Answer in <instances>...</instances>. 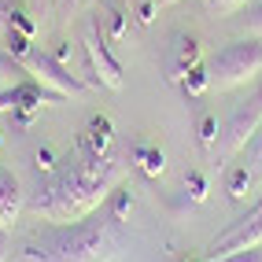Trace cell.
Segmentation results:
<instances>
[{
	"label": "cell",
	"instance_id": "obj_1",
	"mask_svg": "<svg viewBox=\"0 0 262 262\" xmlns=\"http://www.w3.org/2000/svg\"><path fill=\"white\" fill-rule=\"evenodd\" d=\"M129 163H133L129 155H115V151L89 155L78 148L74 159H63V166H56L52 178L37 185V192L26 200V211L52 225L81 222L107 203V196L126 178Z\"/></svg>",
	"mask_w": 262,
	"mask_h": 262
},
{
	"label": "cell",
	"instance_id": "obj_2",
	"mask_svg": "<svg viewBox=\"0 0 262 262\" xmlns=\"http://www.w3.org/2000/svg\"><path fill=\"white\" fill-rule=\"evenodd\" d=\"M129 248L122 222L103 211V218H81L71 225H45L30 233L19 248V262H115Z\"/></svg>",
	"mask_w": 262,
	"mask_h": 262
},
{
	"label": "cell",
	"instance_id": "obj_3",
	"mask_svg": "<svg viewBox=\"0 0 262 262\" xmlns=\"http://www.w3.org/2000/svg\"><path fill=\"white\" fill-rule=\"evenodd\" d=\"M207 74H211V89L229 93L236 85H248L251 78L262 74V41L258 37H244L218 48L207 59Z\"/></svg>",
	"mask_w": 262,
	"mask_h": 262
},
{
	"label": "cell",
	"instance_id": "obj_4",
	"mask_svg": "<svg viewBox=\"0 0 262 262\" xmlns=\"http://www.w3.org/2000/svg\"><path fill=\"white\" fill-rule=\"evenodd\" d=\"M258 126H262V96L255 93L251 100H244L240 107L225 118L222 137H218V144H214V163L225 166L236 151H244V148H248V141L258 133Z\"/></svg>",
	"mask_w": 262,
	"mask_h": 262
},
{
	"label": "cell",
	"instance_id": "obj_5",
	"mask_svg": "<svg viewBox=\"0 0 262 262\" xmlns=\"http://www.w3.org/2000/svg\"><path fill=\"white\" fill-rule=\"evenodd\" d=\"M23 63H26V71H30L33 78H37L41 85H48V89L63 93L67 100H85V96L93 93V85H89V81H81V78H74V74H71V67L59 63L56 56H52V52L33 48Z\"/></svg>",
	"mask_w": 262,
	"mask_h": 262
},
{
	"label": "cell",
	"instance_id": "obj_6",
	"mask_svg": "<svg viewBox=\"0 0 262 262\" xmlns=\"http://www.w3.org/2000/svg\"><path fill=\"white\" fill-rule=\"evenodd\" d=\"M81 45H85V59H89V78H93V85L100 89H111V93H118L122 89V63L115 59V52H111V41L100 33V26L96 23H89L85 26V33H81Z\"/></svg>",
	"mask_w": 262,
	"mask_h": 262
},
{
	"label": "cell",
	"instance_id": "obj_7",
	"mask_svg": "<svg viewBox=\"0 0 262 262\" xmlns=\"http://www.w3.org/2000/svg\"><path fill=\"white\" fill-rule=\"evenodd\" d=\"M251 248H262V211H248L244 218H236L229 229L207 248L203 258H225V255L251 251Z\"/></svg>",
	"mask_w": 262,
	"mask_h": 262
},
{
	"label": "cell",
	"instance_id": "obj_8",
	"mask_svg": "<svg viewBox=\"0 0 262 262\" xmlns=\"http://www.w3.org/2000/svg\"><path fill=\"white\" fill-rule=\"evenodd\" d=\"M203 59V48H200V37L196 33H178L170 45V63H166V81L170 85H178L192 67H200Z\"/></svg>",
	"mask_w": 262,
	"mask_h": 262
},
{
	"label": "cell",
	"instance_id": "obj_9",
	"mask_svg": "<svg viewBox=\"0 0 262 262\" xmlns=\"http://www.w3.org/2000/svg\"><path fill=\"white\" fill-rule=\"evenodd\" d=\"M23 211H26L23 181L15 178L11 170H0V229H8V233H11Z\"/></svg>",
	"mask_w": 262,
	"mask_h": 262
},
{
	"label": "cell",
	"instance_id": "obj_10",
	"mask_svg": "<svg viewBox=\"0 0 262 262\" xmlns=\"http://www.w3.org/2000/svg\"><path fill=\"white\" fill-rule=\"evenodd\" d=\"M111 144H115L111 118H107V115H93V118H89V126H85V133H81V141H78V148H81V151H89V155H107Z\"/></svg>",
	"mask_w": 262,
	"mask_h": 262
},
{
	"label": "cell",
	"instance_id": "obj_11",
	"mask_svg": "<svg viewBox=\"0 0 262 262\" xmlns=\"http://www.w3.org/2000/svg\"><path fill=\"white\" fill-rule=\"evenodd\" d=\"M133 166L144 173V178H159V173L166 170V155H163V148H155V144H137L133 148Z\"/></svg>",
	"mask_w": 262,
	"mask_h": 262
},
{
	"label": "cell",
	"instance_id": "obj_12",
	"mask_svg": "<svg viewBox=\"0 0 262 262\" xmlns=\"http://www.w3.org/2000/svg\"><path fill=\"white\" fill-rule=\"evenodd\" d=\"M26 78H33V74L26 71V63L15 59L8 48H0V89H11V85H19V81H26Z\"/></svg>",
	"mask_w": 262,
	"mask_h": 262
},
{
	"label": "cell",
	"instance_id": "obj_13",
	"mask_svg": "<svg viewBox=\"0 0 262 262\" xmlns=\"http://www.w3.org/2000/svg\"><path fill=\"white\" fill-rule=\"evenodd\" d=\"M129 8L126 4H111V11H107V33H103V37H107L111 45H122L126 41V33H129Z\"/></svg>",
	"mask_w": 262,
	"mask_h": 262
},
{
	"label": "cell",
	"instance_id": "obj_14",
	"mask_svg": "<svg viewBox=\"0 0 262 262\" xmlns=\"http://www.w3.org/2000/svg\"><path fill=\"white\" fill-rule=\"evenodd\" d=\"M251 185H255V170H251L248 163L233 166V170H229V178H225V192H229V200H244Z\"/></svg>",
	"mask_w": 262,
	"mask_h": 262
},
{
	"label": "cell",
	"instance_id": "obj_15",
	"mask_svg": "<svg viewBox=\"0 0 262 262\" xmlns=\"http://www.w3.org/2000/svg\"><path fill=\"white\" fill-rule=\"evenodd\" d=\"M181 85V93L188 96V100H196V96H203L207 89H211V74H207V63H200V67H192V71L178 81Z\"/></svg>",
	"mask_w": 262,
	"mask_h": 262
},
{
	"label": "cell",
	"instance_id": "obj_16",
	"mask_svg": "<svg viewBox=\"0 0 262 262\" xmlns=\"http://www.w3.org/2000/svg\"><path fill=\"white\" fill-rule=\"evenodd\" d=\"M103 207H107V214H111V218L126 222V218H129V211H133V192H129L126 185H118L111 196H107V203H103Z\"/></svg>",
	"mask_w": 262,
	"mask_h": 262
},
{
	"label": "cell",
	"instance_id": "obj_17",
	"mask_svg": "<svg viewBox=\"0 0 262 262\" xmlns=\"http://www.w3.org/2000/svg\"><path fill=\"white\" fill-rule=\"evenodd\" d=\"M196 133H200V148H203V151H214L218 137H222V122H218L214 115H203L200 126H196Z\"/></svg>",
	"mask_w": 262,
	"mask_h": 262
},
{
	"label": "cell",
	"instance_id": "obj_18",
	"mask_svg": "<svg viewBox=\"0 0 262 262\" xmlns=\"http://www.w3.org/2000/svg\"><path fill=\"white\" fill-rule=\"evenodd\" d=\"M4 48L11 52L15 59H26L33 52V37H26V33H19V30H8L4 33Z\"/></svg>",
	"mask_w": 262,
	"mask_h": 262
},
{
	"label": "cell",
	"instance_id": "obj_19",
	"mask_svg": "<svg viewBox=\"0 0 262 262\" xmlns=\"http://www.w3.org/2000/svg\"><path fill=\"white\" fill-rule=\"evenodd\" d=\"M185 192H188L192 203H203V200H207V178H203L200 170H192L188 178H185Z\"/></svg>",
	"mask_w": 262,
	"mask_h": 262
},
{
	"label": "cell",
	"instance_id": "obj_20",
	"mask_svg": "<svg viewBox=\"0 0 262 262\" xmlns=\"http://www.w3.org/2000/svg\"><path fill=\"white\" fill-rule=\"evenodd\" d=\"M248 166L255 173H262V126H258V133L248 141Z\"/></svg>",
	"mask_w": 262,
	"mask_h": 262
},
{
	"label": "cell",
	"instance_id": "obj_21",
	"mask_svg": "<svg viewBox=\"0 0 262 262\" xmlns=\"http://www.w3.org/2000/svg\"><path fill=\"white\" fill-rule=\"evenodd\" d=\"M33 166H37V173H52V170L59 166V163H56V151H52V148H41L37 155H33Z\"/></svg>",
	"mask_w": 262,
	"mask_h": 262
},
{
	"label": "cell",
	"instance_id": "obj_22",
	"mask_svg": "<svg viewBox=\"0 0 262 262\" xmlns=\"http://www.w3.org/2000/svg\"><path fill=\"white\" fill-rule=\"evenodd\" d=\"M211 11H218V15H233V11H240V8H248V0H203Z\"/></svg>",
	"mask_w": 262,
	"mask_h": 262
},
{
	"label": "cell",
	"instance_id": "obj_23",
	"mask_svg": "<svg viewBox=\"0 0 262 262\" xmlns=\"http://www.w3.org/2000/svg\"><path fill=\"white\" fill-rule=\"evenodd\" d=\"M155 11H159V0H141V4H137V23H141V26H148L151 19H155Z\"/></svg>",
	"mask_w": 262,
	"mask_h": 262
},
{
	"label": "cell",
	"instance_id": "obj_24",
	"mask_svg": "<svg viewBox=\"0 0 262 262\" xmlns=\"http://www.w3.org/2000/svg\"><path fill=\"white\" fill-rule=\"evenodd\" d=\"M203 262H262V251L251 248V251H236V255H225V258H203Z\"/></svg>",
	"mask_w": 262,
	"mask_h": 262
},
{
	"label": "cell",
	"instance_id": "obj_25",
	"mask_svg": "<svg viewBox=\"0 0 262 262\" xmlns=\"http://www.w3.org/2000/svg\"><path fill=\"white\" fill-rule=\"evenodd\" d=\"M248 26H251V33H258V37H262V4H255V8L248 11Z\"/></svg>",
	"mask_w": 262,
	"mask_h": 262
},
{
	"label": "cell",
	"instance_id": "obj_26",
	"mask_svg": "<svg viewBox=\"0 0 262 262\" xmlns=\"http://www.w3.org/2000/svg\"><path fill=\"white\" fill-rule=\"evenodd\" d=\"M11 258V240H8V229H0V262Z\"/></svg>",
	"mask_w": 262,
	"mask_h": 262
},
{
	"label": "cell",
	"instance_id": "obj_27",
	"mask_svg": "<svg viewBox=\"0 0 262 262\" xmlns=\"http://www.w3.org/2000/svg\"><path fill=\"white\" fill-rule=\"evenodd\" d=\"M52 56H56L59 63H71V41H59V48L52 52Z\"/></svg>",
	"mask_w": 262,
	"mask_h": 262
},
{
	"label": "cell",
	"instance_id": "obj_28",
	"mask_svg": "<svg viewBox=\"0 0 262 262\" xmlns=\"http://www.w3.org/2000/svg\"><path fill=\"white\" fill-rule=\"evenodd\" d=\"M81 4H85V0H67V8H71V11H74V8H81Z\"/></svg>",
	"mask_w": 262,
	"mask_h": 262
},
{
	"label": "cell",
	"instance_id": "obj_29",
	"mask_svg": "<svg viewBox=\"0 0 262 262\" xmlns=\"http://www.w3.org/2000/svg\"><path fill=\"white\" fill-rule=\"evenodd\" d=\"M251 211H262V196H258V200H255V207H251Z\"/></svg>",
	"mask_w": 262,
	"mask_h": 262
},
{
	"label": "cell",
	"instance_id": "obj_30",
	"mask_svg": "<svg viewBox=\"0 0 262 262\" xmlns=\"http://www.w3.org/2000/svg\"><path fill=\"white\" fill-rule=\"evenodd\" d=\"M166 4H178V0H159V8H166Z\"/></svg>",
	"mask_w": 262,
	"mask_h": 262
},
{
	"label": "cell",
	"instance_id": "obj_31",
	"mask_svg": "<svg viewBox=\"0 0 262 262\" xmlns=\"http://www.w3.org/2000/svg\"><path fill=\"white\" fill-rule=\"evenodd\" d=\"M0 144H4V137H0Z\"/></svg>",
	"mask_w": 262,
	"mask_h": 262
},
{
	"label": "cell",
	"instance_id": "obj_32",
	"mask_svg": "<svg viewBox=\"0 0 262 262\" xmlns=\"http://www.w3.org/2000/svg\"><path fill=\"white\" fill-rule=\"evenodd\" d=\"M258 96H262V89H258Z\"/></svg>",
	"mask_w": 262,
	"mask_h": 262
}]
</instances>
